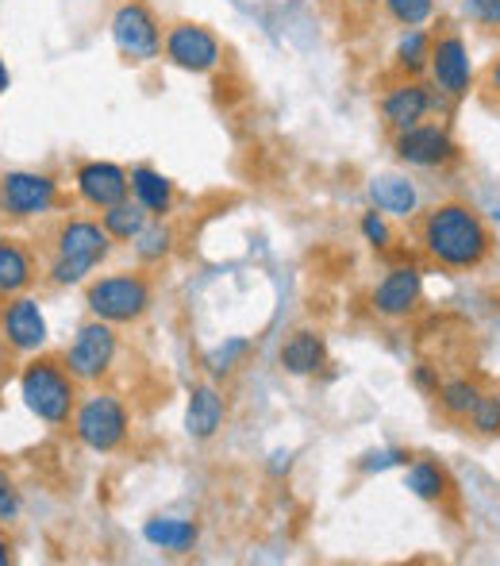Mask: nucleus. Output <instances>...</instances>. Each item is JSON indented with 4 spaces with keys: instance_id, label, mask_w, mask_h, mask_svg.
Returning a JSON list of instances; mask_svg holds the SVG:
<instances>
[{
    "instance_id": "nucleus-8",
    "label": "nucleus",
    "mask_w": 500,
    "mask_h": 566,
    "mask_svg": "<svg viewBox=\"0 0 500 566\" xmlns=\"http://www.w3.org/2000/svg\"><path fill=\"white\" fill-rule=\"evenodd\" d=\"M58 205V181L51 174H0V220H43Z\"/></svg>"
},
{
    "instance_id": "nucleus-34",
    "label": "nucleus",
    "mask_w": 500,
    "mask_h": 566,
    "mask_svg": "<svg viewBox=\"0 0 500 566\" xmlns=\"http://www.w3.org/2000/svg\"><path fill=\"white\" fill-rule=\"evenodd\" d=\"M15 513H20V497H15L12 482H8V478H0V524L15 521Z\"/></svg>"
},
{
    "instance_id": "nucleus-28",
    "label": "nucleus",
    "mask_w": 500,
    "mask_h": 566,
    "mask_svg": "<svg viewBox=\"0 0 500 566\" xmlns=\"http://www.w3.org/2000/svg\"><path fill=\"white\" fill-rule=\"evenodd\" d=\"M247 350H251L247 339H227V343H220V347H212L209 355H204V366H209L212 378H227V374L243 363V355H247Z\"/></svg>"
},
{
    "instance_id": "nucleus-13",
    "label": "nucleus",
    "mask_w": 500,
    "mask_h": 566,
    "mask_svg": "<svg viewBox=\"0 0 500 566\" xmlns=\"http://www.w3.org/2000/svg\"><path fill=\"white\" fill-rule=\"evenodd\" d=\"M0 336L15 355H39L46 347V321L39 301L28 297V293L8 297V305L0 308Z\"/></svg>"
},
{
    "instance_id": "nucleus-37",
    "label": "nucleus",
    "mask_w": 500,
    "mask_h": 566,
    "mask_svg": "<svg viewBox=\"0 0 500 566\" xmlns=\"http://www.w3.org/2000/svg\"><path fill=\"white\" fill-rule=\"evenodd\" d=\"M0 93H8V66H4V59H0Z\"/></svg>"
},
{
    "instance_id": "nucleus-11",
    "label": "nucleus",
    "mask_w": 500,
    "mask_h": 566,
    "mask_svg": "<svg viewBox=\"0 0 500 566\" xmlns=\"http://www.w3.org/2000/svg\"><path fill=\"white\" fill-rule=\"evenodd\" d=\"M162 54L170 66L185 70V74H212V70H220V62H224L220 39L212 35L204 23H193V20H178L166 28Z\"/></svg>"
},
{
    "instance_id": "nucleus-31",
    "label": "nucleus",
    "mask_w": 500,
    "mask_h": 566,
    "mask_svg": "<svg viewBox=\"0 0 500 566\" xmlns=\"http://www.w3.org/2000/svg\"><path fill=\"white\" fill-rule=\"evenodd\" d=\"M466 15H470L478 28L493 31L500 28V0H466Z\"/></svg>"
},
{
    "instance_id": "nucleus-19",
    "label": "nucleus",
    "mask_w": 500,
    "mask_h": 566,
    "mask_svg": "<svg viewBox=\"0 0 500 566\" xmlns=\"http://www.w3.org/2000/svg\"><path fill=\"white\" fill-rule=\"evenodd\" d=\"M370 201L385 217L408 220L416 212V186L408 178H396V174H381V178L370 181Z\"/></svg>"
},
{
    "instance_id": "nucleus-2",
    "label": "nucleus",
    "mask_w": 500,
    "mask_h": 566,
    "mask_svg": "<svg viewBox=\"0 0 500 566\" xmlns=\"http://www.w3.org/2000/svg\"><path fill=\"white\" fill-rule=\"evenodd\" d=\"M113 251V235L100 220L66 217L51 235V285H82Z\"/></svg>"
},
{
    "instance_id": "nucleus-10",
    "label": "nucleus",
    "mask_w": 500,
    "mask_h": 566,
    "mask_svg": "<svg viewBox=\"0 0 500 566\" xmlns=\"http://www.w3.org/2000/svg\"><path fill=\"white\" fill-rule=\"evenodd\" d=\"M162 35H166L162 23L150 12L147 0H127V4L116 8L113 39H116V51H120L127 62L142 66V62L162 59Z\"/></svg>"
},
{
    "instance_id": "nucleus-9",
    "label": "nucleus",
    "mask_w": 500,
    "mask_h": 566,
    "mask_svg": "<svg viewBox=\"0 0 500 566\" xmlns=\"http://www.w3.org/2000/svg\"><path fill=\"white\" fill-rule=\"evenodd\" d=\"M393 155L396 163L412 166V170H443V166L458 163V143L439 119H424L416 127H404L393 135Z\"/></svg>"
},
{
    "instance_id": "nucleus-30",
    "label": "nucleus",
    "mask_w": 500,
    "mask_h": 566,
    "mask_svg": "<svg viewBox=\"0 0 500 566\" xmlns=\"http://www.w3.org/2000/svg\"><path fill=\"white\" fill-rule=\"evenodd\" d=\"M470 424V432L486 436V440H497L500 436V397L497 394H486L478 401V409H474V417L466 420Z\"/></svg>"
},
{
    "instance_id": "nucleus-21",
    "label": "nucleus",
    "mask_w": 500,
    "mask_h": 566,
    "mask_svg": "<svg viewBox=\"0 0 500 566\" xmlns=\"http://www.w3.org/2000/svg\"><path fill=\"white\" fill-rule=\"evenodd\" d=\"M432 62V31L404 28L401 43L393 46V74L396 77H424Z\"/></svg>"
},
{
    "instance_id": "nucleus-20",
    "label": "nucleus",
    "mask_w": 500,
    "mask_h": 566,
    "mask_svg": "<svg viewBox=\"0 0 500 566\" xmlns=\"http://www.w3.org/2000/svg\"><path fill=\"white\" fill-rule=\"evenodd\" d=\"M131 197L150 212V217H166V212L173 209V181L166 178V174L150 170V166H135Z\"/></svg>"
},
{
    "instance_id": "nucleus-4",
    "label": "nucleus",
    "mask_w": 500,
    "mask_h": 566,
    "mask_svg": "<svg viewBox=\"0 0 500 566\" xmlns=\"http://www.w3.org/2000/svg\"><path fill=\"white\" fill-rule=\"evenodd\" d=\"M150 305H155V285H150V277L139 274V270H120V274L93 277V282L85 285V308H89V316L116 324V328L139 324L142 316L150 313Z\"/></svg>"
},
{
    "instance_id": "nucleus-5",
    "label": "nucleus",
    "mask_w": 500,
    "mask_h": 566,
    "mask_svg": "<svg viewBox=\"0 0 500 566\" xmlns=\"http://www.w3.org/2000/svg\"><path fill=\"white\" fill-rule=\"evenodd\" d=\"M74 428L77 443L97 454H113L116 448H124L127 440V428H131V417H127V405L108 389H97V394L82 397L74 409Z\"/></svg>"
},
{
    "instance_id": "nucleus-22",
    "label": "nucleus",
    "mask_w": 500,
    "mask_h": 566,
    "mask_svg": "<svg viewBox=\"0 0 500 566\" xmlns=\"http://www.w3.org/2000/svg\"><path fill=\"white\" fill-rule=\"evenodd\" d=\"M435 397H439V412L450 424H466L474 417V409H478V401L486 397V389L470 378H450L435 389Z\"/></svg>"
},
{
    "instance_id": "nucleus-27",
    "label": "nucleus",
    "mask_w": 500,
    "mask_h": 566,
    "mask_svg": "<svg viewBox=\"0 0 500 566\" xmlns=\"http://www.w3.org/2000/svg\"><path fill=\"white\" fill-rule=\"evenodd\" d=\"M381 12H385L396 28H424L435 15V0H381Z\"/></svg>"
},
{
    "instance_id": "nucleus-17",
    "label": "nucleus",
    "mask_w": 500,
    "mask_h": 566,
    "mask_svg": "<svg viewBox=\"0 0 500 566\" xmlns=\"http://www.w3.org/2000/svg\"><path fill=\"white\" fill-rule=\"evenodd\" d=\"M35 285V259L20 239L0 235V297H20Z\"/></svg>"
},
{
    "instance_id": "nucleus-1",
    "label": "nucleus",
    "mask_w": 500,
    "mask_h": 566,
    "mask_svg": "<svg viewBox=\"0 0 500 566\" xmlns=\"http://www.w3.org/2000/svg\"><path fill=\"white\" fill-rule=\"evenodd\" d=\"M416 239L419 251L450 274H470V270L486 266L497 247L493 228L466 201H443L427 209L416 224Z\"/></svg>"
},
{
    "instance_id": "nucleus-33",
    "label": "nucleus",
    "mask_w": 500,
    "mask_h": 566,
    "mask_svg": "<svg viewBox=\"0 0 500 566\" xmlns=\"http://www.w3.org/2000/svg\"><path fill=\"white\" fill-rule=\"evenodd\" d=\"M412 454L408 451H374L366 454V459L359 462V470H366V474H374V470H385V467H408Z\"/></svg>"
},
{
    "instance_id": "nucleus-24",
    "label": "nucleus",
    "mask_w": 500,
    "mask_h": 566,
    "mask_svg": "<svg viewBox=\"0 0 500 566\" xmlns=\"http://www.w3.org/2000/svg\"><path fill=\"white\" fill-rule=\"evenodd\" d=\"M142 536H147V544L162 547V552L185 555L189 547L196 544V524L193 521H173V516H158V521H147Z\"/></svg>"
},
{
    "instance_id": "nucleus-16",
    "label": "nucleus",
    "mask_w": 500,
    "mask_h": 566,
    "mask_svg": "<svg viewBox=\"0 0 500 566\" xmlns=\"http://www.w3.org/2000/svg\"><path fill=\"white\" fill-rule=\"evenodd\" d=\"M227 420V401L216 386H193L185 409V432L193 440H212Z\"/></svg>"
},
{
    "instance_id": "nucleus-25",
    "label": "nucleus",
    "mask_w": 500,
    "mask_h": 566,
    "mask_svg": "<svg viewBox=\"0 0 500 566\" xmlns=\"http://www.w3.org/2000/svg\"><path fill=\"white\" fill-rule=\"evenodd\" d=\"M100 224H105V231L116 239V243H135V235L150 224V212L142 209L139 201H131V197H127V201L100 212Z\"/></svg>"
},
{
    "instance_id": "nucleus-36",
    "label": "nucleus",
    "mask_w": 500,
    "mask_h": 566,
    "mask_svg": "<svg viewBox=\"0 0 500 566\" xmlns=\"http://www.w3.org/2000/svg\"><path fill=\"white\" fill-rule=\"evenodd\" d=\"M12 563V547H8V539L0 536V566H8Z\"/></svg>"
},
{
    "instance_id": "nucleus-26",
    "label": "nucleus",
    "mask_w": 500,
    "mask_h": 566,
    "mask_svg": "<svg viewBox=\"0 0 500 566\" xmlns=\"http://www.w3.org/2000/svg\"><path fill=\"white\" fill-rule=\"evenodd\" d=\"M170 251H173V228L162 224V217H155L135 235V254H139V262H162Z\"/></svg>"
},
{
    "instance_id": "nucleus-23",
    "label": "nucleus",
    "mask_w": 500,
    "mask_h": 566,
    "mask_svg": "<svg viewBox=\"0 0 500 566\" xmlns=\"http://www.w3.org/2000/svg\"><path fill=\"white\" fill-rule=\"evenodd\" d=\"M404 485H408L419 501H432V505H439V501L450 497V490H455L450 474L432 459H412L408 470H404Z\"/></svg>"
},
{
    "instance_id": "nucleus-3",
    "label": "nucleus",
    "mask_w": 500,
    "mask_h": 566,
    "mask_svg": "<svg viewBox=\"0 0 500 566\" xmlns=\"http://www.w3.org/2000/svg\"><path fill=\"white\" fill-rule=\"evenodd\" d=\"M77 386H82V381L70 374L66 358H58V355H35L20 370L23 405H28L31 417H39L51 428H62L74 420V409H77V401H82Z\"/></svg>"
},
{
    "instance_id": "nucleus-29",
    "label": "nucleus",
    "mask_w": 500,
    "mask_h": 566,
    "mask_svg": "<svg viewBox=\"0 0 500 566\" xmlns=\"http://www.w3.org/2000/svg\"><path fill=\"white\" fill-rule=\"evenodd\" d=\"M474 93H478L481 105L500 113V51L486 62V66H481V74L474 77Z\"/></svg>"
},
{
    "instance_id": "nucleus-14",
    "label": "nucleus",
    "mask_w": 500,
    "mask_h": 566,
    "mask_svg": "<svg viewBox=\"0 0 500 566\" xmlns=\"http://www.w3.org/2000/svg\"><path fill=\"white\" fill-rule=\"evenodd\" d=\"M74 186H77V197H82L89 209L105 212V209H113V205H120L131 197V174L116 163H100V158H93V163L77 166Z\"/></svg>"
},
{
    "instance_id": "nucleus-6",
    "label": "nucleus",
    "mask_w": 500,
    "mask_h": 566,
    "mask_svg": "<svg viewBox=\"0 0 500 566\" xmlns=\"http://www.w3.org/2000/svg\"><path fill=\"white\" fill-rule=\"evenodd\" d=\"M474 66L470 51H466L462 31L450 20H443L432 31V62H427V82L435 85V93L447 101H466L474 93Z\"/></svg>"
},
{
    "instance_id": "nucleus-18",
    "label": "nucleus",
    "mask_w": 500,
    "mask_h": 566,
    "mask_svg": "<svg viewBox=\"0 0 500 566\" xmlns=\"http://www.w3.org/2000/svg\"><path fill=\"white\" fill-rule=\"evenodd\" d=\"M281 366L297 378H308V374H320L328 366V343H323L320 332L300 328L292 332L289 339L281 343Z\"/></svg>"
},
{
    "instance_id": "nucleus-12",
    "label": "nucleus",
    "mask_w": 500,
    "mask_h": 566,
    "mask_svg": "<svg viewBox=\"0 0 500 566\" xmlns=\"http://www.w3.org/2000/svg\"><path fill=\"white\" fill-rule=\"evenodd\" d=\"M435 105H439V93H435L432 82H424V77H396V85H389L385 97H381V119L396 135L404 127L432 119Z\"/></svg>"
},
{
    "instance_id": "nucleus-15",
    "label": "nucleus",
    "mask_w": 500,
    "mask_h": 566,
    "mask_svg": "<svg viewBox=\"0 0 500 566\" xmlns=\"http://www.w3.org/2000/svg\"><path fill=\"white\" fill-rule=\"evenodd\" d=\"M424 297V274L419 266H393L370 293V305L385 321H408Z\"/></svg>"
},
{
    "instance_id": "nucleus-35",
    "label": "nucleus",
    "mask_w": 500,
    "mask_h": 566,
    "mask_svg": "<svg viewBox=\"0 0 500 566\" xmlns=\"http://www.w3.org/2000/svg\"><path fill=\"white\" fill-rule=\"evenodd\" d=\"M339 4H347L351 12H374L381 0H339Z\"/></svg>"
},
{
    "instance_id": "nucleus-38",
    "label": "nucleus",
    "mask_w": 500,
    "mask_h": 566,
    "mask_svg": "<svg viewBox=\"0 0 500 566\" xmlns=\"http://www.w3.org/2000/svg\"><path fill=\"white\" fill-rule=\"evenodd\" d=\"M497 397H500V389H497Z\"/></svg>"
},
{
    "instance_id": "nucleus-32",
    "label": "nucleus",
    "mask_w": 500,
    "mask_h": 566,
    "mask_svg": "<svg viewBox=\"0 0 500 566\" xmlns=\"http://www.w3.org/2000/svg\"><path fill=\"white\" fill-rule=\"evenodd\" d=\"M362 235H366V243H374L377 251H385L389 239H393V231H389V224H385V212L370 209L366 217H362Z\"/></svg>"
},
{
    "instance_id": "nucleus-7",
    "label": "nucleus",
    "mask_w": 500,
    "mask_h": 566,
    "mask_svg": "<svg viewBox=\"0 0 500 566\" xmlns=\"http://www.w3.org/2000/svg\"><path fill=\"white\" fill-rule=\"evenodd\" d=\"M116 355H120V336H116V324L97 321V316H93L89 324H82V328H77L74 343H70L62 358H66L70 374H74L82 386H97V381L108 378Z\"/></svg>"
}]
</instances>
